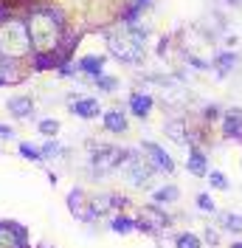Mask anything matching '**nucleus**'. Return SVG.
Masks as SVG:
<instances>
[{
	"instance_id": "1",
	"label": "nucleus",
	"mask_w": 242,
	"mask_h": 248,
	"mask_svg": "<svg viewBox=\"0 0 242 248\" xmlns=\"http://www.w3.org/2000/svg\"><path fill=\"white\" fill-rule=\"evenodd\" d=\"M62 31V20L51 9H40L34 12L29 20V37H31V48L37 51H48V48L57 46Z\"/></svg>"
},
{
	"instance_id": "2",
	"label": "nucleus",
	"mask_w": 242,
	"mask_h": 248,
	"mask_svg": "<svg viewBox=\"0 0 242 248\" xmlns=\"http://www.w3.org/2000/svg\"><path fill=\"white\" fill-rule=\"evenodd\" d=\"M31 51V37H29V29L23 23L12 20L9 26L0 29V54L3 57H26Z\"/></svg>"
},
{
	"instance_id": "3",
	"label": "nucleus",
	"mask_w": 242,
	"mask_h": 248,
	"mask_svg": "<svg viewBox=\"0 0 242 248\" xmlns=\"http://www.w3.org/2000/svg\"><path fill=\"white\" fill-rule=\"evenodd\" d=\"M107 46H110V51H113L121 62L136 65V62L141 60V51H144V34H138V31L107 34Z\"/></svg>"
},
{
	"instance_id": "4",
	"label": "nucleus",
	"mask_w": 242,
	"mask_h": 248,
	"mask_svg": "<svg viewBox=\"0 0 242 248\" xmlns=\"http://www.w3.org/2000/svg\"><path fill=\"white\" fill-rule=\"evenodd\" d=\"M130 155L119 150V147H99L93 150V170L96 172H110V170H119V164Z\"/></svg>"
},
{
	"instance_id": "5",
	"label": "nucleus",
	"mask_w": 242,
	"mask_h": 248,
	"mask_svg": "<svg viewBox=\"0 0 242 248\" xmlns=\"http://www.w3.org/2000/svg\"><path fill=\"white\" fill-rule=\"evenodd\" d=\"M144 150L150 153L152 164H155V167H158L161 172H175V161H172V158H169V155L164 153L161 147H158V144H152V141H147V144H144Z\"/></svg>"
},
{
	"instance_id": "6",
	"label": "nucleus",
	"mask_w": 242,
	"mask_h": 248,
	"mask_svg": "<svg viewBox=\"0 0 242 248\" xmlns=\"http://www.w3.org/2000/svg\"><path fill=\"white\" fill-rule=\"evenodd\" d=\"M150 178H152V167L150 164H144V161H136L133 158V164H130V181L136 186H144V184H150Z\"/></svg>"
},
{
	"instance_id": "7",
	"label": "nucleus",
	"mask_w": 242,
	"mask_h": 248,
	"mask_svg": "<svg viewBox=\"0 0 242 248\" xmlns=\"http://www.w3.org/2000/svg\"><path fill=\"white\" fill-rule=\"evenodd\" d=\"M169 220L164 215H158V212H144L141 215V220H138V226L144 229V232H152V234H158L164 226H166Z\"/></svg>"
},
{
	"instance_id": "8",
	"label": "nucleus",
	"mask_w": 242,
	"mask_h": 248,
	"mask_svg": "<svg viewBox=\"0 0 242 248\" xmlns=\"http://www.w3.org/2000/svg\"><path fill=\"white\" fill-rule=\"evenodd\" d=\"M223 130H226V136L242 139V110H228L223 119Z\"/></svg>"
},
{
	"instance_id": "9",
	"label": "nucleus",
	"mask_w": 242,
	"mask_h": 248,
	"mask_svg": "<svg viewBox=\"0 0 242 248\" xmlns=\"http://www.w3.org/2000/svg\"><path fill=\"white\" fill-rule=\"evenodd\" d=\"M130 110L136 113L138 119L150 116V110H152V96H150V93H133V96H130Z\"/></svg>"
},
{
	"instance_id": "10",
	"label": "nucleus",
	"mask_w": 242,
	"mask_h": 248,
	"mask_svg": "<svg viewBox=\"0 0 242 248\" xmlns=\"http://www.w3.org/2000/svg\"><path fill=\"white\" fill-rule=\"evenodd\" d=\"M71 110H74L76 116L93 119V116H99V102H96V99H79V102L71 105Z\"/></svg>"
},
{
	"instance_id": "11",
	"label": "nucleus",
	"mask_w": 242,
	"mask_h": 248,
	"mask_svg": "<svg viewBox=\"0 0 242 248\" xmlns=\"http://www.w3.org/2000/svg\"><path fill=\"white\" fill-rule=\"evenodd\" d=\"M31 110H34V105H31V99H26V96H17V99H12V102H9V113H12V116H17V119H26V116H31Z\"/></svg>"
},
{
	"instance_id": "12",
	"label": "nucleus",
	"mask_w": 242,
	"mask_h": 248,
	"mask_svg": "<svg viewBox=\"0 0 242 248\" xmlns=\"http://www.w3.org/2000/svg\"><path fill=\"white\" fill-rule=\"evenodd\" d=\"M105 127L110 133H124L127 130V119H124V113L121 110H110L105 113Z\"/></svg>"
},
{
	"instance_id": "13",
	"label": "nucleus",
	"mask_w": 242,
	"mask_h": 248,
	"mask_svg": "<svg viewBox=\"0 0 242 248\" xmlns=\"http://www.w3.org/2000/svg\"><path fill=\"white\" fill-rule=\"evenodd\" d=\"M102 65H105L102 57H88V60L79 62V68H82L85 74H93V77H99V74H102Z\"/></svg>"
},
{
	"instance_id": "14",
	"label": "nucleus",
	"mask_w": 242,
	"mask_h": 248,
	"mask_svg": "<svg viewBox=\"0 0 242 248\" xmlns=\"http://www.w3.org/2000/svg\"><path fill=\"white\" fill-rule=\"evenodd\" d=\"M189 170H192V175H197V178L206 175V158L200 153H192L189 155Z\"/></svg>"
},
{
	"instance_id": "15",
	"label": "nucleus",
	"mask_w": 242,
	"mask_h": 248,
	"mask_svg": "<svg viewBox=\"0 0 242 248\" xmlns=\"http://www.w3.org/2000/svg\"><path fill=\"white\" fill-rule=\"evenodd\" d=\"M155 201H158V203H172V201H178V189H175V186H161V189L155 192Z\"/></svg>"
},
{
	"instance_id": "16",
	"label": "nucleus",
	"mask_w": 242,
	"mask_h": 248,
	"mask_svg": "<svg viewBox=\"0 0 242 248\" xmlns=\"http://www.w3.org/2000/svg\"><path fill=\"white\" fill-rule=\"evenodd\" d=\"M110 226H113V232H119V234H127V232H133V229H136V223H133V220H127V217H116Z\"/></svg>"
},
{
	"instance_id": "17",
	"label": "nucleus",
	"mask_w": 242,
	"mask_h": 248,
	"mask_svg": "<svg viewBox=\"0 0 242 248\" xmlns=\"http://www.w3.org/2000/svg\"><path fill=\"white\" fill-rule=\"evenodd\" d=\"M234 65H237V54H223V57L217 60V68H220V74H228Z\"/></svg>"
},
{
	"instance_id": "18",
	"label": "nucleus",
	"mask_w": 242,
	"mask_h": 248,
	"mask_svg": "<svg viewBox=\"0 0 242 248\" xmlns=\"http://www.w3.org/2000/svg\"><path fill=\"white\" fill-rule=\"evenodd\" d=\"M20 155H23V158H31V161H40V158H43V153H40L34 144H20Z\"/></svg>"
},
{
	"instance_id": "19",
	"label": "nucleus",
	"mask_w": 242,
	"mask_h": 248,
	"mask_svg": "<svg viewBox=\"0 0 242 248\" xmlns=\"http://www.w3.org/2000/svg\"><path fill=\"white\" fill-rule=\"evenodd\" d=\"M178 248H200V240L195 234H181L178 237Z\"/></svg>"
},
{
	"instance_id": "20",
	"label": "nucleus",
	"mask_w": 242,
	"mask_h": 248,
	"mask_svg": "<svg viewBox=\"0 0 242 248\" xmlns=\"http://www.w3.org/2000/svg\"><path fill=\"white\" fill-rule=\"evenodd\" d=\"M57 130H60V122H54V119L40 122V133H43V136H57Z\"/></svg>"
},
{
	"instance_id": "21",
	"label": "nucleus",
	"mask_w": 242,
	"mask_h": 248,
	"mask_svg": "<svg viewBox=\"0 0 242 248\" xmlns=\"http://www.w3.org/2000/svg\"><path fill=\"white\" fill-rule=\"evenodd\" d=\"M12 71H9V57H3V54H0V85H3V82H12Z\"/></svg>"
},
{
	"instance_id": "22",
	"label": "nucleus",
	"mask_w": 242,
	"mask_h": 248,
	"mask_svg": "<svg viewBox=\"0 0 242 248\" xmlns=\"http://www.w3.org/2000/svg\"><path fill=\"white\" fill-rule=\"evenodd\" d=\"M79 203H82V195H79V192H74V195H71V206H79ZM79 217H82V220H91L93 212H91V209H82V212H79Z\"/></svg>"
},
{
	"instance_id": "23",
	"label": "nucleus",
	"mask_w": 242,
	"mask_h": 248,
	"mask_svg": "<svg viewBox=\"0 0 242 248\" xmlns=\"http://www.w3.org/2000/svg\"><path fill=\"white\" fill-rule=\"evenodd\" d=\"M40 153H43V158H51V155H60L62 150H60V144H57V141H48Z\"/></svg>"
},
{
	"instance_id": "24",
	"label": "nucleus",
	"mask_w": 242,
	"mask_h": 248,
	"mask_svg": "<svg viewBox=\"0 0 242 248\" xmlns=\"http://www.w3.org/2000/svg\"><path fill=\"white\" fill-rule=\"evenodd\" d=\"M197 206L206 209V212H214V201L209 198V195H200V198H197Z\"/></svg>"
},
{
	"instance_id": "25",
	"label": "nucleus",
	"mask_w": 242,
	"mask_h": 248,
	"mask_svg": "<svg viewBox=\"0 0 242 248\" xmlns=\"http://www.w3.org/2000/svg\"><path fill=\"white\" fill-rule=\"evenodd\" d=\"M226 226H228V229H237V232H242V217L228 215V217H226Z\"/></svg>"
},
{
	"instance_id": "26",
	"label": "nucleus",
	"mask_w": 242,
	"mask_h": 248,
	"mask_svg": "<svg viewBox=\"0 0 242 248\" xmlns=\"http://www.w3.org/2000/svg\"><path fill=\"white\" fill-rule=\"evenodd\" d=\"M96 85H102L105 91H113V88H116V82H113L110 77H96Z\"/></svg>"
},
{
	"instance_id": "27",
	"label": "nucleus",
	"mask_w": 242,
	"mask_h": 248,
	"mask_svg": "<svg viewBox=\"0 0 242 248\" xmlns=\"http://www.w3.org/2000/svg\"><path fill=\"white\" fill-rule=\"evenodd\" d=\"M212 184H214V186H220V189H226L228 181L223 178V175H220V172H212Z\"/></svg>"
},
{
	"instance_id": "28",
	"label": "nucleus",
	"mask_w": 242,
	"mask_h": 248,
	"mask_svg": "<svg viewBox=\"0 0 242 248\" xmlns=\"http://www.w3.org/2000/svg\"><path fill=\"white\" fill-rule=\"evenodd\" d=\"M12 136H15L12 127H0V139H12Z\"/></svg>"
},
{
	"instance_id": "29",
	"label": "nucleus",
	"mask_w": 242,
	"mask_h": 248,
	"mask_svg": "<svg viewBox=\"0 0 242 248\" xmlns=\"http://www.w3.org/2000/svg\"><path fill=\"white\" fill-rule=\"evenodd\" d=\"M231 248H242V243H234V246H231Z\"/></svg>"
}]
</instances>
